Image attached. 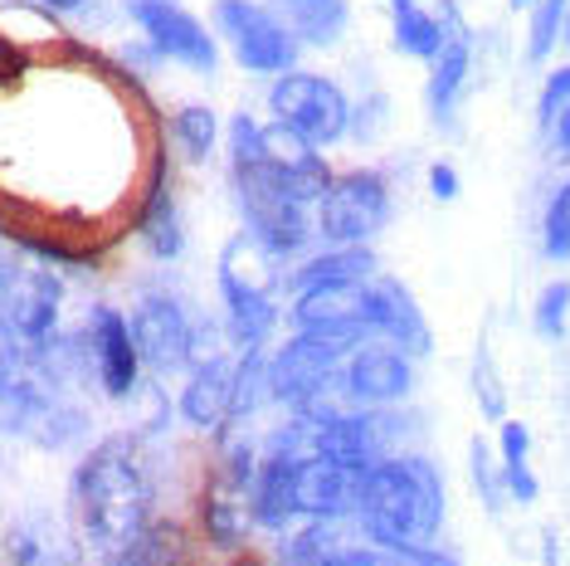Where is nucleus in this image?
<instances>
[{
  "mask_svg": "<svg viewBox=\"0 0 570 566\" xmlns=\"http://www.w3.org/2000/svg\"><path fill=\"white\" fill-rule=\"evenodd\" d=\"M385 221H391V186H385V176H375V172L332 176L327 196L317 201L322 240H332L336 250L375 240L385 230Z\"/></svg>",
  "mask_w": 570,
  "mask_h": 566,
  "instance_id": "obj_9",
  "label": "nucleus"
},
{
  "mask_svg": "<svg viewBox=\"0 0 570 566\" xmlns=\"http://www.w3.org/2000/svg\"><path fill=\"white\" fill-rule=\"evenodd\" d=\"M469 64H473V45H469V30L463 25H453L444 49H439L434 59V74H430V108L439 123L453 118V103L463 94V79H469Z\"/></svg>",
  "mask_w": 570,
  "mask_h": 566,
  "instance_id": "obj_22",
  "label": "nucleus"
},
{
  "mask_svg": "<svg viewBox=\"0 0 570 566\" xmlns=\"http://www.w3.org/2000/svg\"><path fill=\"white\" fill-rule=\"evenodd\" d=\"M215 133H219V123H215V113L210 108H180L176 118H171V137H176V152L186 162H205L210 157V147H215Z\"/></svg>",
  "mask_w": 570,
  "mask_h": 566,
  "instance_id": "obj_26",
  "label": "nucleus"
},
{
  "mask_svg": "<svg viewBox=\"0 0 570 566\" xmlns=\"http://www.w3.org/2000/svg\"><path fill=\"white\" fill-rule=\"evenodd\" d=\"M414 386V367L410 357L391 342H361L352 357H346L342 377H336L332 396L307 416H342V410H385L400 406Z\"/></svg>",
  "mask_w": 570,
  "mask_h": 566,
  "instance_id": "obj_6",
  "label": "nucleus"
},
{
  "mask_svg": "<svg viewBox=\"0 0 570 566\" xmlns=\"http://www.w3.org/2000/svg\"><path fill=\"white\" fill-rule=\"evenodd\" d=\"M88 357H94V377L112 401H127L137 391L141 377V357L132 342V328L118 308H94V323H88Z\"/></svg>",
  "mask_w": 570,
  "mask_h": 566,
  "instance_id": "obj_16",
  "label": "nucleus"
},
{
  "mask_svg": "<svg viewBox=\"0 0 570 566\" xmlns=\"http://www.w3.org/2000/svg\"><path fill=\"white\" fill-rule=\"evenodd\" d=\"M430 191H434L439 201H453V196H459V176H453L449 162H439L434 172H430Z\"/></svg>",
  "mask_w": 570,
  "mask_h": 566,
  "instance_id": "obj_34",
  "label": "nucleus"
},
{
  "mask_svg": "<svg viewBox=\"0 0 570 566\" xmlns=\"http://www.w3.org/2000/svg\"><path fill=\"white\" fill-rule=\"evenodd\" d=\"M73 523L102 566H127L151 533V488L132 440H102L79 459L69 484Z\"/></svg>",
  "mask_w": 570,
  "mask_h": 566,
  "instance_id": "obj_1",
  "label": "nucleus"
},
{
  "mask_svg": "<svg viewBox=\"0 0 570 566\" xmlns=\"http://www.w3.org/2000/svg\"><path fill=\"white\" fill-rule=\"evenodd\" d=\"M371 279H375V254L366 244H346V250L332 244L327 254H313L288 283L297 299V293H322V289H361V283H371Z\"/></svg>",
  "mask_w": 570,
  "mask_h": 566,
  "instance_id": "obj_18",
  "label": "nucleus"
},
{
  "mask_svg": "<svg viewBox=\"0 0 570 566\" xmlns=\"http://www.w3.org/2000/svg\"><path fill=\"white\" fill-rule=\"evenodd\" d=\"M215 25L249 74H293L297 40L283 30V20L274 10L254 6V0H219Z\"/></svg>",
  "mask_w": 570,
  "mask_h": 566,
  "instance_id": "obj_10",
  "label": "nucleus"
},
{
  "mask_svg": "<svg viewBox=\"0 0 570 566\" xmlns=\"http://www.w3.org/2000/svg\"><path fill=\"white\" fill-rule=\"evenodd\" d=\"M346 357H352V347H336V342H322V338H303V332H293V338L283 342L274 357H268L274 401L278 406H293V416H307V410H317L332 396V386H336V377H342Z\"/></svg>",
  "mask_w": 570,
  "mask_h": 566,
  "instance_id": "obj_8",
  "label": "nucleus"
},
{
  "mask_svg": "<svg viewBox=\"0 0 570 566\" xmlns=\"http://www.w3.org/2000/svg\"><path fill=\"white\" fill-rule=\"evenodd\" d=\"M10 562L16 566H79V543L49 518H24L10 527Z\"/></svg>",
  "mask_w": 570,
  "mask_h": 566,
  "instance_id": "obj_19",
  "label": "nucleus"
},
{
  "mask_svg": "<svg viewBox=\"0 0 570 566\" xmlns=\"http://www.w3.org/2000/svg\"><path fill=\"white\" fill-rule=\"evenodd\" d=\"M366 323H371L375 342H391L405 357H430V347H434L424 308L414 303V293L391 274H375L366 283Z\"/></svg>",
  "mask_w": 570,
  "mask_h": 566,
  "instance_id": "obj_14",
  "label": "nucleus"
},
{
  "mask_svg": "<svg viewBox=\"0 0 570 566\" xmlns=\"http://www.w3.org/2000/svg\"><path fill=\"white\" fill-rule=\"evenodd\" d=\"M268 103H274L278 127H288L307 147H332V142H342L346 127H352V103H346V94L332 79H322V74H303V69L278 74Z\"/></svg>",
  "mask_w": 570,
  "mask_h": 566,
  "instance_id": "obj_7",
  "label": "nucleus"
},
{
  "mask_svg": "<svg viewBox=\"0 0 570 566\" xmlns=\"http://www.w3.org/2000/svg\"><path fill=\"white\" fill-rule=\"evenodd\" d=\"M137 235L147 244L151 260H180V250H186V225H180V211H176L166 182H157L147 191V201H141Z\"/></svg>",
  "mask_w": 570,
  "mask_h": 566,
  "instance_id": "obj_21",
  "label": "nucleus"
},
{
  "mask_svg": "<svg viewBox=\"0 0 570 566\" xmlns=\"http://www.w3.org/2000/svg\"><path fill=\"white\" fill-rule=\"evenodd\" d=\"M473 386H478V401L492 420H502V406H508V396H502V381L492 377V357L488 347H478V367H473Z\"/></svg>",
  "mask_w": 570,
  "mask_h": 566,
  "instance_id": "obj_31",
  "label": "nucleus"
},
{
  "mask_svg": "<svg viewBox=\"0 0 570 566\" xmlns=\"http://www.w3.org/2000/svg\"><path fill=\"white\" fill-rule=\"evenodd\" d=\"M229 406H235V362L205 357L180 391V416L196 430H219V424H229Z\"/></svg>",
  "mask_w": 570,
  "mask_h": 566,
  "instance_id": "obj_17",
  "label": "nucleus"
},
{
  "mask_svg": "<svg viewBox=\"0 0 570 566\" xmlns=\"http://www.w3.org/2000/svg\"><path fill=\"white\" fill-rule=\"evenodd\" d=\"M40 6H49V10H83L88 0H40Z\"/></svg>",
  "mask_w": 570,
  "mask_h": 566,
  "instance_id": "obj_35",
  "label": "nucleus"
},
{
  "mask_svg": "<svg viewBox=\"0 0 570 566\" xmlns=\"http://www.w3.org/2000/svg\"><path fill=\"white\" fill-rule=\"evenodd\" d=\"M469 469H473V488H478V498H483V508L488 513H502V498H508V488H502V465L492 459L488 440H473Z\"/></svg>",
  "mask_w": 570,
  "mask_h": 566,
  "instance_id": "obj_29",
  "label": "nucleus"
},
{
  "mask_svg": "<svg viewBox=\"0 0 570 566\" xmlns=\"http://www.w3.org/2000/svg\"><path fill=\"white\" fill-rule=\"evenodd\" d=\"M537 332L541 338H561V332L570 328V283L566 279H556L547 283V289L537 293Z\"/></svg>",
  "mask_w": 570,
  "mask_h": 566,
  "instance_id": "obj_30",
  "label": "nucleus"
},
{
  "mask_svg": "<svg viewBox=\"0 0 570 566\" xmlns=\"http://www.w3.org/2000/svg\"><path fill=\"white\" fill-rule=\"evenodd\" d=\"M24 269H30V264H24L20 254L10 250V244H0V303L10 299V289H16V283H20V274H24Z\"/></svg>",
  "mask_w": 570,
  "mask_h": 566,
  "instance_id": "obj_32",
  "label": "nucleus"
},
{
  "mask_svg": "<svg viewBox=\"0 0 570 566\" xmlns=\"http://www.w3.org/2000/svg\"><path fill=\"white\" fill-rule=\"evenodd\" d=\"M512 6H537V0H512Z\"/></svg>",
  "mask_w": 570,
  "mask_h": 566,
  "instance_id": "obj_36",
  "label": "nucleus"
},
{
  "mask_svg": "<svg viewBox=\"0 0 570 566\" xmlns=\"http://www.w3.org/2000/svg\"><path fill=\"white\" fill-rule=\"evenodd\" d=\"M566 20H570V0H537L531 6V30H527V59H547L556 40L566 35Z\"/></svg>",
  "mask_w": 570,
  "mask_h": 566,
  "instance_id": "obj_27",
  "label": "nucleus"
},
{
  "mask_svg": "<svg viewBox=\"0 0 570 566\" xmlns=\"http://www.w3.org/2000/svg\"><path fill=\"white\" fill-rule=\"evenodd\" d=\"M395 566H459V562L439 547H420V552H395Z\"/></svg>",
  "mask_w": 570,
  "mask_h": 566,
  "instance_id": "obj_33",
  "label": "nucleus"
},
{
  "mask_svg": "<svg viewBox=\"0 0 570 566\" xmlns=\"http://www.w3.org/2000/svg\"><path fill=\"white\" fill-rule=\"evenodd\" d=\"M59 308H63V283L49 269H24L10 299L0 303V328L16 338L24 352L45 357L59 342Z\"/></svg>",
  "mask_w": 570,
  "mask_h": 566,
  "instance_id": "obj_11",
  "label": "nucleus"
},
{
  "mask_svg": "<svg viewBox=\"0 0 570 566\" xmlns=\"http://www.w3.org/2000/svg\"><path fill=\"white\" fill-rule=\"evenodd\" d=\"M391 6H395V0H391Z\"/></svg>",
  "mask_w": 570,
  "mask_h": 566,
  "instance_id": "obj_38",
  "label": "nucleus"
},
{
  "mask_svg": "<svg viewBox=\"0 0 570 566\" xmlns=\"http://www.w3.org/2000/svg\"><path fill=\"white\" fill-rule=\"evenodd\" d=\"M361 537L385 552H420L444 527V479L424 455H391L366 469L356 498Z\"/></svg>",
  "mask_w": 570,
  "mask_h": 566,
  "instance_id": "obj_2",
  "label": "nucleus"
},
{
  "mask_svg": "<svg viewBox=\"0 0 570 566\" xmlns=\"http://www.w3.org/2000/svg\"><path fill=\"white\" fill-rule=\"evenodd\" d=\"M59 377L45 367V357L24 347L0 328V430L30 435L40 445H63L83 430V416L59 396Z\"/></svg>",
  "mask_w": 570,
  "mask_h": 566,
  "instance_id": "obj_4",
  "label": "nucleus"
},
{
  "mask_svg": "<svg viewBox=\"0 0 570 566\" xmlns=\"http://www.w3.org/2000/svg\"><path fill=\"white\" fill-rule=\"evenodd\" d=\"M537 123H541V137L551 147L570 152V64L556 69L547 88H541V103H537Z\"/></svg>",
  "mask_w": 570,
  "mask_h": 566,
  "instance_id": "obj_25",
  "label": "nucleus"
},
{
  "mask_svg": "<svg viewBox=\"0 0 570 566\" xmlns=\"http://www.w3.org/2000/svg\"><path fill=\"white\" fill-rule=\"evenodd\" d=\"M127 328H132L137 357L157 371L186 367L190 352H196V332H190L186 308L176 299H166V293H147V299L137 303V313L127 318Z\"/></svg>",
  "mask_w": 570,
  "mask_h": 566,
  "instance_id": "obj_12",
  "label": "nucleus"
},
{
  "mask_svg": "<svg viewBox=\"0 0 570 566\" xmlns=\"http://www.w3.org/2000/svg\"><path fill=\"white\" fill-rule=\"evenodd\" d=\"M395 45L405 49L410 59H439V49H444L449 40V30H444V20L430 16V10L420 6V0H395Z\"/></svg>",
  "mask_w": 570,
  "mask_h": 566,
  "instance_id": "obj_24",
  "label": "nucleus"
},
{
  "mask_svg": "<svg viewBox=\"0 0 570 566\" xmlns=\"http://www.w3.org/2000/svg\"><path fill=\"white\" fill-rule=\"evenodd\" d=\"M274 16L297 45H332L346 30V0H274Z\"/></svg>",
  "mask_w": 570,
  "mask_h": 566,
  "instance_id": "obj_20",
  "label": "nucleus"
},
{
  "mask_svg": "<svg viewBox=\"0 0 570 566\" xmlns=\"http://www.w3.org/2000/svg\"><path fill=\"white\" fill-rule=\"evenodd\" d=\"M268 260L249 235L229 240L219 254V299H225V318H229V338L244 352H258L268 342V332L278 328V299H274V274Z\"/></svg>",
  "mask_w": 570,
  "mask_h": 566,
  "instance_id": "obj_5",
  "label": "nucleus"
},
{
  "mask_svg": "<svg viewBox=\"0 0 570 566\" xmlns=\"http://www.w3.org/2000/svg\"><path fill=\"white\" fill-rule=\"evenodd\" d=\"M293 328L303 338H322V342H336V347H356L371 338V323H366V283L361 289H322V293H297L293 308H288Z\"/></svg>",
  "mask_w": 570,
  "mask_h": 566,
  "instance_id": "obj_13",
  "label": "nucleus"
},
{
  "mask_svg": "<svg viewBox=\"0 0 570 566\" xmlns=\"http://www.w3.org/2000/svg\"><path fill=\"white\" fill-rule=\"evenodd\" d=\"M127 10L166 59H180L190 69H215V40L196 16H186L171 0H127Z\"/></svg>",
  "mask_w": 570,
  "mask_h": 566,
  "instance_id": "obj_15",
  "label": "nucleus"
},
{
  "mask_svg": "<svg viewBox=\"0 0 570 566\" xmlns=\"http://www.w3.org/2000/svg\"><path fill=\"white\" fill-rule=\"evenodd\" d=\"M566 45H570V20H566Z\"/></svg>",
  "mask_w": 570,
  "mask_h": 566,
  "instance_id": "obj_37",
  "label": "nucleus"
},
{
  "mask_svg": "<svg viewBox=\"0 0 570 566\" xmlns=\"http://www.w3.org/2000/svg\"><path fill=\"white\" fill-rule=\"evenodd\" d=\"M229 172H235L239 191V211H244V235H249L264 254H293L307 240V211L313 196L293 182L283 166L268 157L264 147V127L254 118L229 123Z\"/></svg>",
  "mask_w": 570,
  "mask_h": 566,
  "instance_id": "obj_3",
  "label": "nucleus"
},
{
  "mask_svg": "<svg viewBox=\"0 0 570 566\" xmlns=\"http://www.w3.org/2000/svg\"><path fill=\"white\" fill-rule=\"evenodd\" d=\"M498 465H502V488L517 504H537V474H531V430L522 420H502L498 440Z\"/></svg>",
  "mask_w": 570,
  "mask_h": 566,
  "instance_id": "obj_23",
  "label": "nucleus"
},
{
  "mask_svg": "<svg viewBox=\"0 0 570 566\" xmlns=\"http://www.w3.org/2000/svg\"><path fill=\"white\" fill-rule=\"evenodd\" d=\"M541 254H547V260H570V176L547 205V221H541Z\"/></svg>",
  "mask_w": 570,
  "mask_h": 566,
  "instance_id": "obj_28",
  "label": "nucleus"
}]
</instances>
